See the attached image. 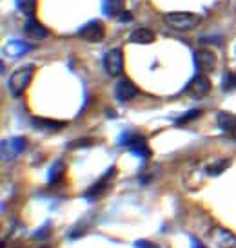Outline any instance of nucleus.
<instances>
[{
    "instance_id": "f257e3e1",
    "label": "nucleus",
    "mask_w": 236,
    "mask_h": 248,
    "mask_svg": "<svg viewBox=\"0 0 236 248\" xmlns=\"http://www.w3.org/2000/svg\"><path fill=\"white\" fill-rule=\"evenodd\" d=\"M35 76V65L33 63H26V65H20L18 69H15L7 80V89L13 94L15 98L22 96L26 89L29 87V83Z\"/></svg>"
},
{
    "instance_id": "f03ea898",
    "label": "nucleus",
    "mask_w": 236,
    "mask_h": 248,
    "mask_svg": "<svg viewBox=\"0 0 236 248\" xmlns=\"http://www.w3.org/2000/svg\"><path fill=\"white\" fill-rule=\"evenodd\" d=\"M200 15L191 11H171L164 15V22L174 31H191L200 24Z\"/></svg>"
},
{
    "instance_id": "7ed1b4c3",
    "label": "nucleus",
    "mask_w": 236,
    "mask_h": 248,
    "mask_svg": "<svg viewBox=\"0 0 236 248\" xmlns=\"http://www.w3.org/2000/svg\"><path fill=\"white\" fill-rule=\"evenodd\" d=\"M122 145L127 147L131 152H135L136 156L144 159H149L151 158V149H149V145H147V140L144 136H140V134H135V132H127L122 136Z\"/></svg>"
},
{
    "instance_id": "20e7f679",
    "label": "nucleus",
    "mask_w": 236,
    "mask_h": 248,
    "mask_svg": "<svg viewBox=\"0 0 236 248\" xmlns=\"http://www.w3.org/2000/svg\"><path fill=\"white\" fill-rule=\"evenodd\" d=\"M207 237L211 248H236V235L223 227H213Z\"/></svg>"
},
{
    "instance_id": "39448f33",
    "label": "nucleus",
    "mask_w": 236,
    "mask_h": 248,
    "mask_svg": "<svg viewBox=\"0 0 236 248\" xmlns=\"http://www.w3.org/2000/svg\"><path fill=\"white\" fill-rule=\"evenodd\" d=\"M104 67L109 76H120L124 73V53L120 47H113L104 56Z\"/></svg>"
},
{
    "instance_id": "423d86ee",
    "label": "nucleus",
    "mask_w": 236,
    "mask_h": 248,
    "mask_svg": "<svg viewBox=\"0 0 236 248\" xmlns=\"http://www.w3.org/2000/svg\"><path fill=\"white\" fill-rule=\"evenodd\" d=\"M209 93H211V82H209V78L203 73L196 75L185 87V94L191 96L193 100H202V98L207 96Z\"/></svg>"
},
{
    "instance_id": "0eeeda50",
    "label": "nucleus",
    "mask_w": 236,
    "mask_h": 248,
    "mask_svg": "<svg viewBox=\"0 0 236 248\" xmlns=\"http://www.w3.org/2000/svg\"><path fill=\"white\" fill-rule=\"evenodd\" d=\"M78 35L82 36L85 42H93V44H97V42L104 40L105 28L100 20H91V22H87L82 29H80V33H78Z\"/></svg>"
},
{
    "instance_id": "6e6552de",
    "label": "nucleus",
    "mask_w": 236,
    "mask_h": 248,
    "mask_svg": "<svg viewBox=\"0 0 236 248\" xmlns=\"http://www.w3.org/2000/svg\"><path fill=\"white\" fill-rule=\"evenodd\" d=\"M26 143H28L26 138H11L2 141V159L9 161V159L17 158L20 152L26 151V147H28Z\"/></svg>"
},
{
    "instance_id": "1a4fd4ad",
    "label": "nucleus",
    "mask_w": 236,
    "mask_h": 248,
    "mask_svg": "<svg viewBox=\"0 0 236 248\" xmlns=\"http://www.w3.org/2000/svg\"><path fill=\"white\" fill-rule=\"evenodd\" d=\"M195 60H196V65H198V69H200V73H211V71L216 69V63H218V60H216V55L211 51V49H198L195 55Z\"/></svg>"
},
{
    "instance_id": "9d476101",
    "label": "nucleus",
    "mask_w": 236,
    "mask_h": 248,
    "mask_svg": "<svg viewBox=\"0 0 236 248\" xmlns=\"http://www.w3.org/2000/svg\"><path fill=\"white\" fill-rule=\"evenodd\" d=\"M115 172H117V169L113 167V169H109L107 172H105L104 178H100L95 183V185L89 186V190L84 194V198H87V200H95V198H100L102 194L107 190V186H109V181H111L113 178H115Z\"/></svg>"
},
{
    "instance_id": "9b49d317",
    "label": "nucleus",
    "mask_w": 236,
    "mask_h": 248,
    "mask_svg": "<svg viewBox=\"0 0 236 248\" xmlns=\"http://www.w3.org/2000/svg\"><path fill=\"white\" fill-rule=\"evenodd\" d=\"M115 94H117L120 102H129V100L138 96V89H136V85L131 80L122 78V80H118L117 87H115Z\"/></svg>"
},
{
    "instance_id": "f8f14e48",
    "label": "nucleus",
    "mask_w": 236,
    "mask_h": 248,
    "mask_svg": "<svg viewBox=\"0 0 236 248\" xmlns=\"http://www.w3.org/2000/svg\"><path fill=\"white\" fill-rule=\"evenodd\" d=\"M156 35L149 28H138L135 29L131 35H129V42L131 44H138V46H147V44H153Z\"/></svg>"
},
{
    "instance_id": "ddd939ff",
    "label": "nucleus",
    "mask_w": 236,
    "mask_h": 248,
    "mask_svg": "<svg viewBox=\"0 0 236 248\" xmlns=\"http://www.w3.org/2000/svg\"><path fill=\"white\" fill-rule=\"evenodd\" d=\"M26 33L28 36H31L33 40H44V38H48V29L42 26L40 22L35 20L33 16H29L28 22H26Z\"/></svg>"
},
{
    "instance_id": "4468645a",
    "label": "nucleus",
    "mask_w": 236,
    "mask_h": 248,
    "mask_svg": "<svg viewBox=\"0 0 236 248\" xmlns=\"http://www.w3.org/2000/svg\"><path fill=\"white\" fill-rule=\"evenodd\" d=\"M231 165L229 158H220V159H213L211 163L203 165V174L205 176H220V174Z\"/></svg>"
},
{
    "instance_id": "2eb2a0df",
    "label": "nucleus",
    "mask_w": 236,
    "mask_h": 248,
    "mask_svg": "<svg viewBox=\"0 0 236 248\" xmlns=\"http://www.w3.org/2000/svg\"><path fill=\"white\" fill-rule=\"evenodd\" d=\"M31 46H26L24 42H18V40H13V42H7L6 47H4V53L9 55L11 58H17V56H22L24 53H28Z\"/></svg>"
},
{
    "instance_id": "dca6fc26",
    "label": "nucleus",
    "mask_w": 236,
    "mask_h": 248,
    "mask_svg": "<svg viewBox=\"0 0 236 248\" xmlns=\"http://www.w3.org/2000/svg\"><path fill=\"white\" fill-rule=\"evenodd\" d=\"M218 125L225 132H233L236 129V114L231 112H218Z\"/></svg>"
},
{
    "instance_id": "f3484780",
    "label": "nucleus",
    "mask_w": 236,
    "mask_h": 248,
    "mask_svg": "<svg viewBox=\"0 0 236 248\" xmlns=\"http://www.w3.org/2000/svg\"><path fill=\"white\" fill-rule=\"evenodd\" d=\"M124 4H122V0H102V9H104V13L107 16H117L120 15L124 9Z\"/></svg>"
},
{
    "instance_id": "a211bd4d",
    "label": "nucleus",
    "mask_w": 236,
    "mask_h": 248,
    "mask_svg": "<svg viewBox=\"0 0 236 248\" xmlns=\"http://www.w3.org/2000/svg\"><path fill=\"white\" fill-rule=\"evenodd\" d=\"M33 125H35V127H40L42 131H46V132H56L58 129H62L64 127V124H60V122L40 120V118H33Z\"/></svg>"
},
{
    "instance_id": "6ab92c4d",
    "label": "nucleus",
    "mask_w": 236,
    "mask_h": 248,
    "mask_svg": "<svg viewBox=\"0 0 236 248\" xmlns=\"http://www.w3.org/2000/svg\"><path fill=\"white\" fill-rule=\"evenodd\" d=\"M17 2V9L26 16H33L36 11V0H15Z\"/></svg>"
},
{
    "instance_id": "aec40b11",
    "label": "nucleus",
    "mask_w": 236,
    "mask_h": 248,
    "mask_svg": "<svg viewBox=\"0 0 236 248\" xmlns=\"http://www.w3.org/2000/svg\"><path fill=\"white\" fill-rule=\"evenodd\" d=\"M64 174H66V165L62 161H56L55 165L51 167V170H49V183H56L58 179H62Z\"/></svg>"
},
{
    "instance_id": "412c9836",
    "label": "nucleus",
    "mask_w": 236,
    "mask_h": 248,
    "mask_svg": "<svg viewBox=\"0 0 236 248\" xmlns=\"http://www.w3.org/2000/svg\"><path fill=\"white\" fill-rule=\"evenodd\" d=\"M236 89V75L235 73H227L223 78V91H235Z\"/></svg>"
},
{
    "instance_id": "4be33fe9",
    "label": "nucleus",
    "mask_w": 236,
    "mask_h": 248,
    "mask_svg": "<svg viewBox=\"0 0 236 248\" xmlns=\"http://www.w3.org/2000/svg\"><path fill=\"white\" fill-rule=\"evenodd\" d=\"M196 116H200V110L193 109V110H189V112H185L182 118H178V120H176V124H187V122H191V120H195Z\"/></svg>"
},
{
    "instance_id": "5701e85b",
    "label": "nucleus",
    "mask_w": 236,
    "mask_h": 248,
    "mask_svg": "<svg viewBox=\"0 0 236 248\" xmlns=\"http://www.w3.org/2000/svg\"><path fill=\"white\" fill-rule=\"evenodd\" d=\"M48 230H49V225H46V227H44V228H40V230H38V232H36V234H35V237H36V239H46V237H48V235H49V232H48Z\"/></svg>"
},
{
    "instance_id": "b1692460",
    "label": "nucleus",
    "mask_w": 236,
    "mask_h": 248,
    "mask_svg": "<svg viewBox=\"0 0 236 248\" xmlns=\"http://www.w3.org/2000/svg\"><path fill=\"white\" fill-rule=\"evenodd\" d=\"M87 143H91V140H84V141H75V143H71V149H75V147H89Z\"/></svg>"
},
{
    "instance_id": "393cba45",
    "label": "nucleus",
    "mask_w": 236,
    "mask_h": 248,
    "mask_svg": "<svg viewBox=\"0 0 236 248\" xmlns=\"http://www.w3.org/2000/svg\"><path fill=\"white\" fill-rule=\"evenodd\" d=\"M156 245H151V243H147V241H138L136 243V248H154Z\"/></svg>"
},
{
    "instance_id": "a878e982",
    "label": "nucleus",
    "mask_w": 236,
    "mask_h": 248,
    "mask_svg": "<svg viewBox=\"0 0 236 248\" xmlns=\"http://www.w3.org/2000/svg\"><path fill=\"white\" fill-rule=\"evenodd\" d=\"M118 18H120V20H122V22H125V20L129 22V20H131V16H129V13H127V11H122V13H120V16H118Z\"/></svg>"
},
{
    "instance_id": "bb28decb",
    "label": "nucleus",
    "mask_w": 236,
    "mask_h": 248,
    "mask_svg": "<svg viewBox=\"0 0 236 248\" xmlns=\"http://www.w3.org/2000/svg\"><path fill=\"white\" fill-rule=\"evenodd\" d=\"M231 134H233V138L236 140V129H235V131H233V132H231Z\"/></svg>"
}]
</instances>
